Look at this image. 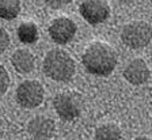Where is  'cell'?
Listing matches in <instances>:
<instances>
[{
	"instance_id": "obj_1",
	"label": "cell",
	"mask_w": 152,
	"mask_h": 140,
	"mask_svg": "<svg viewBox=\"0 0 152 140\" xmlns=\"http://www.w3.org/2000/svg\"><path fill=\"white\" fill-rule=\"evenodd\" d=\"M82 63L86 70L92 75L107 76L117 65V53L111 45L102 41H95L83 52Z\"/></svg>"
},
{
	"instance_id": "obj_2",
	"label": "cell",
	"mask_w": 152,
	"mask_h": 140,
	"mask_svg": "<svg viewBox=\"0 0 152 140\" xmlns=\"http://www.w3.org/2000/svg\"><path fill=\"white\" fill-rule=\"evenodd\" d=\"M44 72L56 82H68L75 75L76 64L68 52L56 48L45 54Z\"/></svg>"
},
{
	"instance_id": "obj_3",
	"label": "cell",
	"mask_w": 152,
	"mask_h": 140,
	"mask_svg": "<svg viewBox=\"0 0 152 140\" xmlns=\"http://www.w3.org/2000/svg\"><path fill=\"white\" fill-rule=\"evenodd\" d=\"M121 40L128 48L141 49L151 42L152 27L144 21H133L124 26L121 32Z\"/></svg>"
},
{
	"instance_id": "obj_4",
	"label": "cell",
	"mask_w": 152,
	"mask_h": 140,
	"mask_svg": "<svg viewBox=\"0 0 152 140\" xmlns=\"http://www.w3.org/2000/svg\"><path fill=\"white\" fill-rule=\"evenodd\" d=\"M53 106L58 117L64 121H72L82 113L83 98L73 91L57 94L53 99Z\"/></svg>"
},
{
	"instance_id": "obj_5",
	"label": "cell",
	"mask_w": 152,
	"mask_h": 140,
	"mask_svg": "<svg viewBox=\"0 0 152 140\" xmlns=\"http://www.w3.org/2000/svg\"><path fill=\"white\" fill-rule=\"evenodd\" d=\"M15 97L20 106L26 109H34L44 102L45 90L37 80H25L18 86Z\"/></svg>"
},
{
	"instance_id": "obj_6",
	"label": "cell",
	"mask_w": 152,
	"mask_h": 140,
	"mask_svg": "<svg viewBox=\"0 0 152 140\" xmlns=\"http://www.w3.org/2000/svg\"><path fill=\"white\" fill-rule=\"evenodd\" d=\"M80 15L90 25H101L110 16V6L102 0H87L79 6Z\"/></svg>"
},
{
	"instance_id": "obj_7",
	"label": "cell",
	"mask_w": 152,
	"mask_h": 140,
	"mask_svg": "<svg viewBox=\"0 0 152 140\" xmlns=\"http://www.w3.org/2000/svg\"><path fill=\"white\" fill-rule=\"evenodd\" d=\"M76 30H77V27L72 19L65 18V16H60V18H56L52 21L48 32H49L50 38L56 44L65 45L73 40Z\"/></svg>"
},
{
	"instance_id": "obj_8",
	"label": "cell",
	"mask_w": 152,
	"mask_h": 140,
	"mask_svg": "<svg viewBox=\"0 0 152 140\" xmlns=\"http://www.w3.org/2000/svg\"><path fill=\"white\" fill-rule=\"evenodd\" d=\"M27 130L34 140H49L56 132L54 121L45 116H37L27 124Z\"/></svg>"
},
{
	"instance_id": "obj_9",
	"label": "cell",
	"mask_w": 152,
	"mask_h": 140,
	"mask_svg": "<svg viewBox=\"0 0 152 140\" xmlns=\"http://www.w3.org/2000/svg\"><path fill=\"white\" fill-rule=\"evenodd\" d=\"M151 76V71L148 68V64L142 59H134L128 64L124 70V78L134 86H140L148 82Z\"/></svg>"
},
{
	"instance_id": "obj_10",
	"label": "cell",
	"mask_w": 152,
	"mask_h": 140,
	"mask_svg": "<svg viewBox=\"0 0 152 140\" xmlns=\"http://www.w3.org/2000/svg\"><path fill=\"white\" fill-rule=\"evenodd\" d=\"M11 64L19 73H28L34 70L35 59L28 49H18L11 56Z\"/></svg>"
},
{
	"instance_id": "obj_11",
	"label": "cell",
	"mask_w": 152,
	"mask_h": 140,
	"mask_svg": "<svg viewBox=\"0 0 152 140\" xmlns=\"http://www.w3.org/2000/svg\"><path fill=\"white\" fill-rule=\"evenodd\" d=\"M18 38L23 42V44H34L38 41L39 33H38V27L34 22H22L18 26Z\"/></svg>"
},
{
	"instance_id": "obj_12",
	"label": "cell",
	"mask_w": 152,
	"mask_h": 140,
	"mask_svg": "<svg viewBox=\"0 0 152 140\" xmlns=\"http://www.w3.org/2000/svg\"><path fill=\"white\" fill-rule=\"evenodd\" d=\"M122 133L118 125L107 122L96 128L95 130V140H121Z\"/></svg>"
},
{
	"instance_id": "obj_13",
	"label": "cell",
	"mask_w": 152,
	"mask_h": 140,
	"mask_svg": "<svg viewBox=\"0 0 152 140\" xmlns=\"http://www.w3.org/2000/svg\"><path fill=\"white\" fill-rule=\"evenodd\" d=\"M20 12V1L18 0H0V19H15Z\"/></svg>"
},
{
	"instance_id": "obj_14",
	"label": "cell",
	"mask_w": 152,
	"mask_h": 140,
	"mask_svg": "<svg viewBox=\"0 0 152 140\" xmlns=\"http://www.w3.org/2000/svg\"><path fill=\"white\" fill-rule=\"evenodd\" d=\"M8 86H10V75L6 68L3 65H0V95H3L7 91Z\"/></svg>"
},
{
	"instance_id": "obj_15",
	"label": "cell",
	"mask_w": 152,
	"mask_h": 140,
	"mask_svg": "<svg viewBox=\"0 0 152 140\" xmlns=\"http://www.w3.org/2000/svg\"><path fill=\"white\" fill-rule=\"evenodd\" d=\"M8 45H10V35L7 33V30L0 26V54L8 48Z\"/></svg>"
},
{
	"instance_id": "obj_16",
	"label": "cell",
	"mask_w": 152,
	"mask_h": 140,
	"mask_svg": "<svg viewBox=\"0 0 152 140\" xmlns=\"http://www.w3.org/2000/svg\"><path fill=\"white\" fill-rule=\"evenodd\" d=\"M69 1H48V4L50 7H54V8H60L63 6H66Z\"/></svg>"
},
{
	"instance_id": "obj_17",
	"label": "cell",
	"mask_w": 152,
	"mask_h": 140,
	"mask_svg": "<svg viewBox=\"0 0 152 140\" xmlns=\"http://www.w3.org/2000/svg\"><path fill=\"white\" fill-rule=\"evenodd\" d=\"M133 140H151L149 137H145V136H140V137H136V139H133Z\"/></svg>"
},
{
	"instance_id": "obj_18",
	"label": "cell",
	"mask_w": 152,
	"mask_h": 140,
	"mask_svg": "<svg viewBox=\"0 0 152 140\" xmlns=\"http://www.w3.org/2000/svg\"><path fill=\"white\" fill-rule=\"evenodd\" d=\"M151 125H152V124H151Z\"/></svg>"
}]
</instances>
